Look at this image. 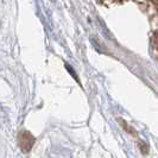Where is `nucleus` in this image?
Returning a JSON list of instances; mask_svg holds the SVG:
<instances>
[{"label": "nucleus", "mask_w": 158, "mask_h": 158, "mask_svg": "<svg viewBox=\"0 0 158 158\" xmlns=\"http://www.w3.org/2000/svg\"><path fill=\"white\" fill-rule=\"evenodd\" d=\"M18 139H19V144H20V148L24 152H29L31 150V148L33 146V144L36 142L35 137L29 132V131H22L19 135H18Z\"/></svg>", "instance_id": "1"}]
</instances>
